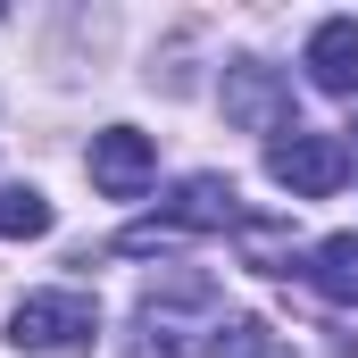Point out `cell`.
Returning a JSON list of instances; mask_svg holds the SVG:
<instances>
[{"mask_svg":"<svg viewBox=\"0 0 358 358\" xmlns=\"http://www.w3.org/2000/svg\"><path fill=\"white\" fill-rule=\"evenodd\" d=\"M92 334H100L92 292H25L8 308V342L17 350H84Z\"/></svg>","mask_w":358,"mask_h":358,"instance_id":"obj_1","label":"cell"},{"mask_svg":"<svg viewBox=\"0 0 358 358\" xmlns=\"http://www.w3.org/2000/svg\"><path fill=\"white\" fill-rule=\"evenodd\" d=\"M267 176L292 192V200H334L342 176H350V142L342 134H283L267 150Z\"/></svg>","mask_w":358,"mask_h":358,"instance_id":"obj_2","label":"cell"},{"mask_svg":"<svg viewBox=\"0 0 358 358\" xmlns=\"http://www.w3.org/2000/svg\"><path fill=\"white\" fill-rule=\"evenodd\" d=\"M225 117L250 125V134H275V142L300 134V125H292V84H283L275 67H259V59H234V67H225Z\"/></svg>","mask_w":358,"mask_h":358,"instance_id":"obj_3","label":"cell"},{"mask_svg":"<svg viewBox=\"0 0 358 358\" xmlns=\"http://www.w3.org/2000/svg\"><path fill=\"white\" fill-rule=\"evenodd\" d=\"M159 176V150H150V134H134V125H108V134H92V192H108V200H142Z\"/></svg>","mask_w":358,"mask_h":358,"instance_id":"obj_4","label":"cell"},{"mask_svg":"<svg viewBox=\"0 0 358 358\" xmlns=\"http://www.w3.org/2000/svg\"><path fill=\"white\" fill-rule=\"evenodd\" d=\"M150 225H167V234H225V225H242V208H234V183L225 176H183L167 200H159V217Z\"/></svg>","mask_w":358,"mask_h":358,"instance_id":"obj_5","label":"cell"},{"mask_svg":"<svg viewBox=\"0 0 358 358\" xmlns=\"http://www.w3.org/2000/svg\"><path fill=\"white\" fill-rule=\"evenodd\" d=\"M308 84L317 92H358V17H325L308 34Z\"/></svg>","mask_w":358,"mask_h":358,"instance_id":"obj_6","label":"cell"},{"mask_svg":"<svg viewBox=\"0 0 358 358\" xmlns=\"http://www.w3.org/2000/svg\"><path fill=\"white\" fill-rule=\"evenodd\" d=\"M234 242H242V267H259V275H292V267H300L292 217H242V225H234Z\"/></svg>","mask_w":358,"mask_h":358,"instance_id":"obj_7","label":"cell"},{"mask_svg":"<svg viewBox=\"0 0 358 358\" xmlns=\"http://www.w3.org/2000/svg\"><path fill=\"white\" fill-rule=\"evenodd\" d=\"M300 275H308L325 300L350 308V300H358V234H325V242L308 250V267H300Z\"/></svg>","mask_w":358,"mask_h":358,"instance_id":"obj_8","label":"cell"},{"mask_svg":"<svg viewBox=\"0 0 358 358\" xmlns=\"http://www.w3.org/2000/svg\"><path fill=\"white\" fill-rule=\"evenodd\" d=\"M208 358H292V342L275 334L267 317H234V325H217Z\"/></svg>","mask_w":358,"mask_h":358,"instance_id":"obj_9","label":"cell"},{"mask_svg":"<svg viewBox=\"0 0 358 358\" xmlns=\"http://www.w3.org/2000/svg\"><path fill=\"white\" fill-rule=\"evenodd\" d=\"M50 234V200L34 183H8L0 192V242H42Z\"/></svg>","mask_w":358,"mask_h":358,"instance_id":"obj_10","label":"cell"},{"mask_svg":"<svg viewBox=\"0 0 358 358\" xmlns=\"http://www.w3.org/2000/svg\"><path fill=\"white\" fill-rule=\"evenodd\" d=\"M125 358H200V350L183 342V325L167 317V308H150V300H142V325H134V342H125Z\"/></svg>","mask_w":358,"mask_h":358,"instance_id":"obj_11","label":"cell"},{"mask_svg":"<svg viewBox=\"0 0 358 358\" xmlns=\"http://www.w3.org/2000/svg\"><path fill=\"white\" fill-rule=\"evenodd\" d=\"M350 150H358V125H350Z\"/></svg>","mask_w":358,"mask_h":358,"instance_id":"obj_12","label":"cell"}]
</instances>
